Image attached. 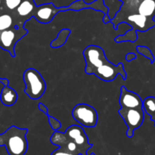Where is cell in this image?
Wrapping results in <instances>:
<instances>
[{"mask_svg": "<svg viewBox=\"0 0 155 155\" xmlns=\"http://www.w3.org/2000/svg\"><path fill=\"white\" fill-rule=\"evenodd\" d=\"M83 55L86 63L87 74H94L105 82L112 81L118 75L121 76L123 80L127 77L123 64L114 65L106 59L104 50L98 45H88L84 50Z\"/></svg>", "mask_w": 155, "mask_h": 155, "instance_id": "6da1fadb", "label": "cell"}, {"mask_svg": "<svg viewBox=\"0 0 155 155\" xmlns=\"http://www.w3.org/2000/svg\"><path fill=\"white\" fill-rule=\"evenodd\" d=\"M27 132V129L12 126L0 134V146L5 147L9 155H24L28 148L26 138Z\"/></svg>", "mask_w": 155, "mask_h": 155, "instance_id": "7a4b0ae2", "label": "cell"}, {"mask_svg": "<svg viewBox=\"0 0 155 155\" xmlns=\"http://www.w3.org/2000/svg\"><path fill=\"white\" fill-rule=\"evenodd\" d=\"M23 80L25 83L24 92L33 100L39 99L43 95L46 89V84L43 77L34 68H28L24 73Z\"/></svg>", "mask_w": 155, "mask_h": 155, "instance_id": "3957f363", "label": "cell"}, {"mask_svg": "<svg viewBox=\"0 0 155 155\" xmlns=\"http://www.w3.org/2000/svg\"><path fill=\"white\" fill-rule=\"evenodd\" d=\"M27 33L24 24H17L8 30L0 31V48L15 57V47L17 42Z\"/></svg>", "mask_w": 155, "mask_h": 155, "instance_id": "277c9868", "label": "cell"}, {"mask_svg": "<svg viewBox=\"0 0 155 155\" xmlns=\"http://www.w3.org/2000/svg\"><path fill=\"white\" fill-rule=\"evenodd\" d=\"M118 113L127 126L126 136L132 138L134 136V131L139 128L144 122V111L143 107L135 108L121 107L118 110Z\"/></svg>", "mask_w": 155, "mask_h": 155, "instance_id": "5b68a950", "label": "cell"}, {"mask_svg": "<svg viewBox=\"0 0 155 155\" xmlns=\"http://www.w3.org/2000/svg\"><path fill=\"white\" fill-rule=\"evenodd\" d=\"M72 117L84 127L93 128L97 124V112L94 107L88 104H78L71 112Z\"/></svg>", "mask_w": 155, "mask_h": 155, "instance_id": "8992f818", "label": "cell"}, {"mask_svg": "<svg viewBox=\"0 0 155 155\" xmlns=\"http://www.w3.org/2000/svg\"><path fill=\"white\" fill-rule=\"evenodd\" d=\"M74 11L73 4L70 5L67 7L56 8L53 3H47V4L36 5L31 17L34 18L38 22L41 24H49L54 18V17L60 12L65 11Z\"/></svg>", "mask_w": 155, "mask_h": 155, "instance_id": "52a82bcc", "label": "cell"}, {"mask_svg": "<svg viewBox=\"0 0 155 155\" xmlns=\"http://www.w3.org/2000/svg\"><path fill=\"white\" fill-rule=\"evenodd\" d=\"M65 134L74 141L81 151L82 155H88V151L92 147L88 142V136L81 127L78 125L70 126L65 130Z\"/></svg>", "mask_w": 155, "mask_h": 155, "instance_id": "ba28073f", "label": "cell"}, {"mask_svg": "<svg viewBox=\"0 0 155 155\" xmlns=\"http://www.w3.org/2000/svg\"><path fill=\"white\" fill-rule=\"evenodd\" d=\"M122 22H126V24L130 25L132 27V30L135 32H145L155 26V21L153 19L146 18L139 14L127 15L120 20L119 24H121Z\"/></svg>", "mask_w": 155, "mask_h": 155, "instance_id": "9c48e42d", "label": "cell"}, {"mask_svg": "<svg viewBox=\"0 0 155 155\" xmlns=\"http://www.w3.org/2000/svg\"><path fill=\"white\" fill-rule=\"evenodd\" d=\"M121 107L126 108H135V107H142L143 101L138 94L129 91L122 86L121 87L119 99Z\"/></svg>", "mask_w": 155, "mask_h": 155, "instance_id": "30bf717a", "label": "cell"}, {"mask_svg": "<svg viewBox=\"0 0 155 155\" xmlns=\"http://www.w3.org/2000/svg\"><path fill=\"white\" fill-rule=\"evenodd\" d=\"M136 10L137 13L135 14L153 20L155 17V0H141L137 5Z\"/></svg>", "mask_w": 155, "mask_h": 155, "instance_id": "8fae6325", "label": "cell"}, {"mask_svg": "<svg viewBox=\"0 0 155 155\" xmlns=\"http://www.w3.org/2000/svg\"><path fill=\"white\" fill-rule=\"evenodd\" d=\"M0 100L3 105L11 107L16 103L18 100V93L15 89L9 86H4L0 94Z\"/></svg>", "mask_w": 155, "mask_h": 155, "instance_id": "7c38bea8", "label": "cell"}, {"mask_svg": "<svg viewBox=\"0 0 155 155\" xmlns=\"http://www.w3.org/2000/svg\"><path fill=\"white\" fill-rule=\"evenodd\" d=\"M35 5L34 2L32 0H24L21 2L16 8V13L18 17L21 18H25V21L30 19L32 18L31 15L34 10Z\"/></svg>", "mask_w": 155, "mask_h": 155, "instance_id": "4fadbf2b", "label": "cell"}, {"mask_svg": "<svg viewBox=\"0 0 155 155\" xmlns=\"http://www.w3.org/2000/svg\"><path fill=\"white\" fill-rule=\"evenodd\" d=\"M143 110L150 117V120L153 121L155 127V97L148 96L143 101Z\"/></svg>", "mask_w": 155, "mask_h": 155, "instance_id": "5bb4252c", "label": "cell"}, {"mask_svg": "<svg viewBox=\"0 0 155 155\" xmlns=\"http://www.w3.org/2000/svg\"><path fill=\"white\" fill-rule=\"evenodd\" d=\"M70 33H71V30H68V29L62 30L59 33L57 37L50 43V46L52 48H59V47L62 46L66 42Z\"/></svg>", "mask_w": 155, "mask_h": 155, "instance_id": "9a60e30c", "label": "cell"}, {"mask_svg": "<svg viewBox=\"0 0 155 155\" xmlns=\"http://www.w3.org/2000/svg\"><path fill=\"white\" fill-rule=\"evenodd\" d=\"M138 33L131 29L128 30L122 36H118L115 38V42H134L137 40L138 38Z\"/></svg>", "mask_w": 155, "mask_h": 155, "instance_id": "2e32d148", "label": "cell"}, {"mask_svg": "<svg viewBox=\"0 0 155 155\" xmlns=\"http://www.w3.org/2000/svg\"><path fill=\"white\" fill-rule=\"evenodd\" d=\"M136 50L139 54H141V55L144 56L147 58L150 59L151 64L153 63V61H154V56H153V53L151 52V51L150 50V48H147L146 46H141V45H139V46L136 47Z\"/></svg>", "mask_w": 155, "mask_h": 155, "instance_id": "e0dca14e", "label": "cell"}, {"mask_svg": "<svg viewBox=\"0 0 155 155\" xmlns=\"http://www.w3.org/2000/svg\"><path fill=\"white\" fill-rule=\"evenodd\" d=\"M22 0H4L5 5L8 10L15 11L18 7Z\"/></svg>", "mask_w": 155, "mask_h": 155, "instance_id": "ac0fdd59", "label": "cell"}, {"mask_svg": "<svg viewBox=\"0 0 155 155\" xmlns=\"http://www.w3.org/2000/svg\"><path fill=\"white\" fill-rule=\"evenodd\" d=\"M47 117H48L49 124H50V127H51V128L53 129V131H59V129L62 127V124H61V123L59 122L58 120H56L55 117L50 116V114H49Z\"/></svg>", "mask_w": 155, "mask_h": 155, "instance_id": "d6986e66", "label": "cell"}, {"mask_svg": "<svg viewBox=\"0 0 155 155\" xmlns=\"http://www.w3.org/2000/svg\"><path fill=\"white\" fill-rule=\"evenodd\" d=\"M51 155H78V154H74V153L69 152V151H66V150L63 149V148H62L59 147L58 149L55 150L54 151H53Z\"/></svg>", "mask_w": 155, "mask_h": 155, "instance_id": "ffe728a7", "label": "cell"}, {"mask_svg": "<svg viewBox=\"0 0 155 155\" xmlns=\"http://www.w3.org/2000/svg\"><path fill=\"white\" fill-rule=\"evenodd\" d=\"M38 108H39L40 110L43 112L46 116H48L49 115L48 108H47V107L45 105V104H43V103H39V104H38Z\"/></svg>", "mask_w": 155, "mask_h": 155, "instance_id": "44dd1931", "label": "cell"}, {"mask_svg": "<svg viewBox=\"0 0 155 155\" xmlns=\"http://www.w3.org/2000/svg\"><path fill=\"white\" fill-rule=\"evenodd\" d=\"M126 58L127 61H131L136 58V54L135 53H128L126 56Z\"/></svg>", "mask_w": 155, "mask_h": 155, "instance_id": "7402d4cb", "label": "cell"}, {"mask_svg": "<svg viewBox=\"0 0 155 155\" xmlns=\"http://www.w3.org/2000/svg\"><path fill=\"white\" fill-rule=\"evenodd\" d=\"M0 83H2L4 86H9V81L7 78H0Z\"/></svg>", "mask_w": 155, "mask_h": 155, "instance_id": "603a6c76", "label": "cell"}, {"mask_svg": "<svg viewBox=\"0 0 155 155\" xmlns=\"http://www.w3.org/2000/svg\"><path fill=\"white\" fill-rule=\"evenodd\" d=\"M103 23H104V24H107L108 22H110L111 19H110V18H109V15H104V17H103Z\"/></svg>", "mask_w": 155, "mask_h": 155, "instance_id": "cb8c5ba5", "label": "cell"}, {"mask_svg": "<svg viewBox=\"0 0 155 155\" xmlns=\"http://www.w3.org/2000/svg\"><path fill=\"white\" fill-rule=\"evenodd\" d=\"M2 8V0H0V9Z\"/></svg>", "mask_w": 155, "mask_h": 155, "instance_id": "d4e9b609", "label": "cell"}, {"mask_svg": "<svg viewBox=\"0 0 155 155\" xmlns=\"http://www.w3.org/2000/svg\"><path fill=\"white\" fill-rule=\"evenodd\" d=\"M120 2H123V1H125V0H119Z\"/></svg>", "mask_w": 155, "mask_h": 155, "instance_id": "484cf974", "label": "cell"}, {"mask_svg": "<svg viewBox=\"0 0 155 155\" xmlns=\"http://www.w3.org/2000/svg\"><path fill=\"white\" fill-rule=\"evenodd\" d=\"M90 155H95L94 154H90Z\"/></svg>", "mask_w": 155, "mask_h": 155, "instance_id": "4316f807", "label": "cell"}, {"mask_svg": "<svg viewBox=\"0 0 155 155\" xmlns=\"http://www.w3.org/2000/svg\"><path fill=\"white\" fill-rule=\"evenodd\" d=\"M32 1H34V0H32Z\"/></svg>", "mask_w": 155, "mask_h": 155, "instance_id": "83f0119b", "label": "cell"}]
</instances>
